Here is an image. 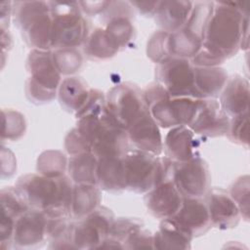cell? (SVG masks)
I'll use <instances>...</instances> for the list:
<instances>
[{
	"label": "cell",
	"instance_id": "obj_38",
	"mask_svg": "<svg viewBox=\"0 0 250 250\" xmlns=\"http://www.w3.org/2000/svg\"><path fill=\"white\" fill-rule=\"evenodd\" d=\"M123 247L124 249H153V234L142 227L125 239Z\"/></svg>",
	"mask_w": 250,
	"mask_h": 250
},
{
	"label": "cell",
	"instance_id": "obj_10",
	"mask_svg": "<svg viewBox=\"0 0 250 250\" xmlns=\"http://www.w3.org/2000/svg\"><path fill=\"white\" fill-rule=\"evenodd\" d=\"M157 82L163 86L171 98L190 97L195 99L194 66L190 60L171 57L157 63Z\"/></svg>",
	"mask_w": 250,
	"mask_h": 250
},
{
	"label": "cell",
	"instance_id": "obj_28",
	"mask_svg": "<svg viewBox=\"0 0 250 250\" xmlns=\"http://www.w3.org/2000/svg\"><path fill=\"white\" fill-rule=\"evenodd\" d=\"M68 159L60 150H46L37 159V172L41 175L58 178L65 175Z\"/></svg>",
	"mask_w": 250,
	"mask_h": 250
},
{
	"label": "cell",
	"instance_id": "obj_41",
	"mask_svg": "<svg viewBox=\"0 0 250 250\" xmlns=\"http://www.w3.org/2000/svg\"><path fill=\"white\" fill-rule=\"evenodd\" d=\"M77 3L81 12L90 16H95L105 12L110 1H78Z\"/></svg>",
	"mask_w": 250,
	"mask_h": 250
},
{
	"label": "cell",
	"instance_id": "obj_36",
	"mask_svg": "<svg viewBox=\"0 0 250 250\" xmlns=\"http://www.w3.org/2000/svg\"><path fill=\"white\" fill-rule=\"evenodd\" d=\"M144 227L143 223L137 219L134 218H118L117 220H114L110 232L108 236L112 237L113 239L117 240L121 246L122 249H124L123 244L125 239L136 229Z\"/></svg>",
	"mask_w": 250,
	"mask_h": 250
},
{
	"label": "cell",
	"instance_id": "obj_35",
	"mask_svg": "<svg viewBox=\"0 0 250 250\" xmlns=\"http://www.w3.org/2000/svg\"><path fill=\"white\" fill-rule=\"evenodd\" d=\"M229 139L238 145H249V119L248 111L229 118V126L227 133Z\"/></svg>",
	"mask_w": 250,
	"mask_h": 250
},
{
	"label": "cell",
	"instance_id": "obj_21",
	"mask_svg": "<svg viewBox=\"0 0 250 250\" xmlns=\"http://www.w3.org/2000/svg\"><path fill=\"white\" fill-rule=\"evenodd\" d=\"M228 78L227 71L221 66H194L195 99H216Z\"/></svg>",
	"mask_w": 250,
	"mask_h": 250
},
{
	"label": "cell",
	"instance_id": "obj_9",
	"mask_svg": "<svg viewBox=\"0 0 250 250\" xmlns=\"http://www.w3.org/2000/svg\"><path fill=\"white\" fill-rule=\"evenodd\" d=\"M145 107L143 92L129 82L112 87L105 96V110L124 130H127Z\"/></svg>",
	"mask_w": 250,
	"mask_h": 250
},
{
	"label": "cell",
	"instance_id": "obj_2",
	"mask_svg": "<svg viewBox=\"0 0 250 250\" xmlns=\"http://www.w3.org/2000/svg\"><path fill=\"white\" fill-rule=\"evenodd\" d=\"M73 186L65 175L51 178L39 173L23 175L15 185L27 206L48 218L71 217Z\"/></svg>",
	"mask_w": 250,
	"mask_h": 250
},
{
	"label": "cell",
	"instance_id": "obj_27",
	"mask_svg": "<svg viewBox=\"0 0 250 250\" xmlns=\"http://www.w3.org/2000/svg\"><path fill=\"white\" fill-rule=\"evenodd\" d=\"M83 45L84 53L87 57L97 61L110 59L120 49L109 37L105 29L101 27L95 28L90 34H88Z\"/></svg>",
	"mask_w": 250,
	"mask_h": 250
},
{
	"label": "cell",
	"instance_id": "obj_17",
	"mask_svg": "<svg viewBox=\"0 0 250 250\" xmlns=\"http://www.w3.org/2000/svg\"><path fill=\"white\" fill-rule=\"evenodd\" d=\"M170 218L192 238L204 234L212 227L206 202L201 198H184L178 212Z\"/></svg>",
	"mask_w": 250,
	"mask_h": 250
},
{
	"label": "cell",
	"instance_id": "obj_15",
	"mask_svg": "<svg viewBox=\"0 0 250 250\" xmlns=\"http://www.w3.org/2000/svg\"><path fill=\"white\" fill-rule=\"evenodd\" d=\"M183 200L184 197L172 178L157 184L145 195V203L149 213L161 220L174 216Z\"/></svg>",
	"mask_w": 250,
	"mask_h": 250
},
{
	"label": "cell",
	"instance_id": "obj_13",
	"mask_svg": "<svg viewBox=\"0 0 250 250\" xmlns=\"http://www.w3.org/2000/svg\"><path fill=\"white\" fill-rule=\"evenodd\" d=\"M47 216L37 210L29 209L15 223L12 247L30 249L40 246L47 239Z\"/></svg>",
	"mask_w": 250,
	"mask_h": 250
},
{
	"label": "cell",
	"instance_id": "obj_11",
	"mask_svg": "<svg viewBox=\"0 0 250 250\" xmlns=\"http://www.w3.org/2000/svg\"><path fill=\"white\" fill-rule=\"evenodd\" d=\"M172 179L184 198H201L210 189L209 168L199 156L175 163Z\"/></svg>",
	"mask_w": 250,
	"mask_h": 250
},
{
	"label": "cell",
	"instance_id": "obj_8",
	"mask_svg": "<svg viewBox=\"0 0 250 250\" xmlns=\"http://www.w3.org/2000/svg\"><path fill=\"white\" fill-rule=\"evenodd\" d=\"M114 215L105 206H99L86 217L73 222L71 243L73 249H100L108 236Z\"/></svg>",
	"mask_w": 250,
	"mask_h": 250
},
{
	"label": "cell",
	"instance_id": "obj_20",
	"mask_svg": "<svg viewBox=\"0 0 250 250\" xmlns=\"http://www.w3.org/2000/svg\"><path fill=\"white\" fill-rule=\"evenodd\" d=\"M97 186L110 192H119L126 189L123 156L98 158Z\"/></svg>",
	"mask_w": 250,
	"mask_h": 250
},
{
	"label": "cell",
	"instance_id": "obj_23",
	"mask_svg": "<svg viewBox=\"0 0 250 250\" xmlns=\"http://www.w3.org/2000/svg\"><path fill=\"white\" fill-rule=\"evenodd\" d=\"M191 235L171 218L163 219L153 234V249H189Z\"/></svg>",
	"mask_w": 250,
	"mask_h": 250
},
{
	"label": "cell",
	"instance_id": "obj_32",
	"mask_svg": "<svg viewBox=\"0 0 250 250\" xmlns=\"http://www.w3.org/2000/svg\"><path fill=\"white\" fill-rule=\"evenodd\" d=\"M1 211L5 212L15 219L29 210L30 208L24 202L16 187H6L0 192Z\"/></svg>",
	"mask_w": 250,
	"mask_h": 250
},
{
	"label": "cell",
	"instance_id": "obj_26",
	"mask_svg": "<svg viewBox=\"0 0 250 250\" xmlns=\"http://www.w3.org/2000/svg\"><path fill=\"white\" fill-rule=\"evenodd\" d=\"M101 192L97 185H74L71 201V217L80 220L100 206Z\"/></svg>",
	"mask_w": 250,
	"mask_h": 250
},
{
	"label": "cell",
	"instance_id": "obj_33",
	"mask_svg": "<svg viewBox=\"0 0 250 250\" xmlns=\"http://www.w3.org/2000/svg\"><path fill=\"white\" fill-rule=\"evenodd\" d=\"M249 176H241L239 177L230 187L229 195L236 203L237 207L239 208L241 217L248 221L249 219V209H250V203H249Z\"/></svg>",
	"mask_w": 250,
	"mask_h": 250
},
{
	"label": "cell",
	"instance_id": "obj_37",
	"mask_svg": "<svg viewBox=\"0 0 250 250\" xmlns=\"http://www.w3.org/2000/svg\"><path fill=\"white\" fill-rule=\"evenodd\" d=\"M105 109V96L97 89H90V94L83 107L74 115L77 119L85 115H99Z\"/></svg>",
	"mask_w": 250,
	"mask_h": 250
},
{
	"label": "cell",
	"instance_id": "obj_40",
	"mask_svg": "<svg viewBox=\"0 0 250 250\" xmlns=\"http://www.w3.org/2000/svg\"><path fill=\"white\" fill-rule=\"evenodd\" d=\"M16 220L11 215L1 211V221H0V242L1 249L11 248L12 240L15 229Z\"/></svg>",
	"mask_w": 250,
	"mask_h": 250
},
{
	"label": "cell",
	"instance_id": "obj_19",
	"mask_svg": "<svg viewBox=\"0 0 250 250\" xmlns=\"http://www.w3.org/2000/svg\"><path fill=\"white\" fill-rule=\"evenodd\" d=\"M219 103L229 117L247 112L249 109L248 80L239 74L228 78L220 94Z\"/></svg>",
	"mask_w": 250,
	"mask_h": 250
},
{
	"label": "cell",
	"instance_id": "obj_29",
	"mask_svg": "<svg viewBox=\"0 0 250 250\" xmlns=\"http://www.w3.org/2000/svg\"><path fill=\"white\" fill-rule=\"evenodd\" d=\"M104 29L119 48L126 46L134 33L130 15H118L110 18Z\"/></svg>",
	"mask_w": 250,
	"mask_h": 250
},
{
	"label": "cell",
	"instance_id": "obj_3",
	"mask_svg": "<svg viewBox=\"0 0 250 250\" xmlns=\"http://www.w3.org/2000/svg\"><path fill=\"white\" fill-rule=\"evenodd\" d=\"M76 128L98 158L124 156L130 150L126 130L118 126L105 109L99 115L90 114L79 118Z\"/></svg>",
	"mask_w": 250,
	"mask_h": 250
},
{
	"label": "cell",
	"instance_id": "obj_7",
	"mask_svg": "<svg viewBox=\"0 0 250 250\" xmlns=\"http://www.w3.org/2000/svg\"><path fill=\"white\" fill-rule=\"evenodd\" d=\"M52 24V48H76L88 36L87 21L77 2H49Z\"/></svg>",
	"mask_w": 250,
	"mask_h": 250
},
{
	"label": "cell",
	"instance_id": "obj_14",
	"mask_svg": "<svg viewBox=\"0 0 250 250\" xmlns=\"http://www.w3.org/2000/svg\"><path fill=\"white\" fill-rule=\"evenodd\" d=\"M129 142L137 149L156 156L163 152V140L159 126L149 113L146 105L126 130Z\"/></svg>",
	"mask_w": 250,
	"mask_h": 250
},
{
	"label": "cell",
	"instance_id": "obj_22",
	"mask_svg": "<svg viewBox=\"0 0 250 250\" xmlns=\"http://www.w3.org/2000/svg\"><path fill=\"white\" fill-rule=\"evenodd\" d=\"M192 8L193 2L191 1H159L154 15L155 21L164 31L175 32L186 24Z\"/></svg>",
	"mask_w": 250,
	"mask_h": 250
},
{
	"label": "cell",
	"instance_id": "obj_31",
	"mask_svg": "<svg viewBox=\"0 0 250 250\" xmlns=\"http://www.w3.org/2000/svg\"><path fill=\"white\" fill-rule=\"evenodd\" d=\"M24 116L13 109L2 110V141L18 140L25 132Z\"/></svg>",
	"mask_w": 250,
	"mask_h": 250
},
{
	"label": "cell",
	"instance_id": "obj_42",
	"mask_svg": "<svg viewBox=\"0 0 250 250\" xmlns=\"http://www.w3.org/2000/svg\"><path fill=\"white\" fill-rule=\"evenodd\" d=\"M129 3L146 17L154 16L159 5V1H130Z\"/></svg>",
	"mask_w": 250,
	"mask_h": 250
},
{
	"label": "cell",
	"instance_id": "obj_12",
	"mask_svg": "<svg viewBox=\"0 0 250 250\" xmlns=\"http://www.w3.org/2000/svg\"><path fill=\"white\" fill-rule=\"evenodd\" d=\"M229 117L216 99H199L197 112L188 126L194 134L204 137L227 135Z\"/></svg>",
	"mask_w": 250,
	"mask_h": 250
},
{
	"label": "cell",
	"instance_id": "obj_18",
	"mask_svg": "<svg viewBox=\"0 0 250 250\" xmlns=\"http://www.w3.org/2000/svg\"><path fill=\"white\" fill-rule=\"evenodd\" d=\"M199 142L188 126H176L167 133L163 148L166 156L175 163L186 162L198 157Z\"/></svg>",
	"mask_w": 250,
	"mask_h": 250
},
{
	"label": "cell",
	"instance_id": "obj_39",
	"mask_svg": "<svg viewBox=\"0 0 250 250\" xmlns=\"http://www.w3.org/2000/svg\"><path fill=\"white\" fill-rule=\"evenodd\" d=\"M64 147L68 154L75 155L85 151H91V146L80 134L77 128L71 129L64 140Z\"/></svg>",
	"mask_w": 250,
	"mask_h": 250
},
{
	"label": "cell",
	"instance_id": "obj_30",
	"mask_svg": "<svg viewBox=\"0 0 250 250\" xmlns=\"http://www.w3.org/2000/svg\"><path fill=\"white\" fill-rule=\"evenodd\" d=\"M52 53L56 66L61 74H72L82 65L83 58L76 48L56 49Z\"/></svg>",
	"mask_w": 250,
	"mask_h": 250
},
{
	"label": "cell",
	"instance_id": "obj_34",
	"mask_svg": "<svg viewBox=\"0 0 250 250\" xmlns=\"http://www.w3.org/2000/svg\"><path fill=\"white\" fill-rule=\"evenodd\" d=\"M169 34V32L160 30L153 33L149 38L146 47V54L152 62L160 63L171 58L168 50Z\"/></svg>",
	"mask_w": 250,
	"mask_h": 250
},
{
	"label": "cell",
	"instance_id": "obj_6",
	"mask_svg": "<svg viewBox=\"0 0 250 250\" xmlns=\"http://www.w3.org/2000/svg\"><path fill=\"white\" fill-rule=\"evenodd\" d=\"M14 17L23 40L32 49H52L53 19L49 2H16Z\"/></svg>",
	"mask_w": 250,
	"mask_h": 250
},
{
	"label": "cell",
	"instance_id": "obj_4",
	"mask_svg": "<svg viewBox=\"0 0 250 250\" xmlns=\"http://www.w3.org/2000/svg\"><path fill=\"white\" fill-rule=\"evenodd\" d=\"M126 188L146 193L157 184L171 179L174 164L167 156L159 157L140 149H130L124 156Z\"/></svg>",
	"mask_w": 250,
	"mask_h": 250
},
{
	"label": "cell",
	"instance_id": "obj_24",
	"mask_svg": "<svg viewBox=\"0 0 250 250\" xmlns=\"http://www.w3.org/2000/svg\"><path fill=\"white\" fill-rule=\"evenodd\" d=\"M90 94L86 82L80 77L70 76L64 78L58 89V98L61 105L68 112L74 114L79 111L87 102Z\"/></svg>",
	"mask_w": 250,
	"mask_h": 250
},
{
	"label": "cell",
	"instance_id": "obj_25",
	"mask_svg": "<svg viewBox=\"0 0 250 250\" xmlns=\"http://www.w3.org/2000/svg\"><path fill=\"white\" fill-rule=\"evenodd\" d=\"M98 157L92 151L71 155L67 162L69 178L74 185H97Z\"/></svg>",
	"mask_w": 250,
	"mask_h": 250
},
{
	"label": "cell",
	"instance_id": "obj_1",
	"mask_svg": "<svg viewBox=\"0 0 250 250\" xmlns=\"http://www.w3.org/2000/svg\"><path fill=\"white\" fill-rule=\"evenodd\" d=\"M248 15L238 3L214 2V10L205 28L202 49L225 62L248 42Z\"/></svg>",
	"mask_w": 250,
	"mask_h": 250
},
{
	"label": "cell",
	"instance_id": "obj_5",
	"mask_svg": "<svg viewBox=\"0 0 250 250\" xmlns=\"http://www.w3.org/2000/svg\"><path fill=\"white\" fill-rule=\"evenodd\" d=\"M29 76L25 82V94L29 101L40 104L53 101L62 82L50 50L32 49L26 59Z\"/></svg>",
	"mask_w": 250,
	"mask_h": 250
},
{
	"label": "cell",
	"instance_id": "obj_16",
	"mask_svg": "<svg viewBox=\"0 0 250 250\" xmlns=\"http://www.w3.org/2000/svg\"><path fill=\"white\" fill-rule=\"evenodd\" d=\"M205 196L212 227L229 229L238 224L241 214L229 193L222 188H213Z\"/></svg>",
	"mask_w": 250,
	"mask_h": 250
}]
</instances>
